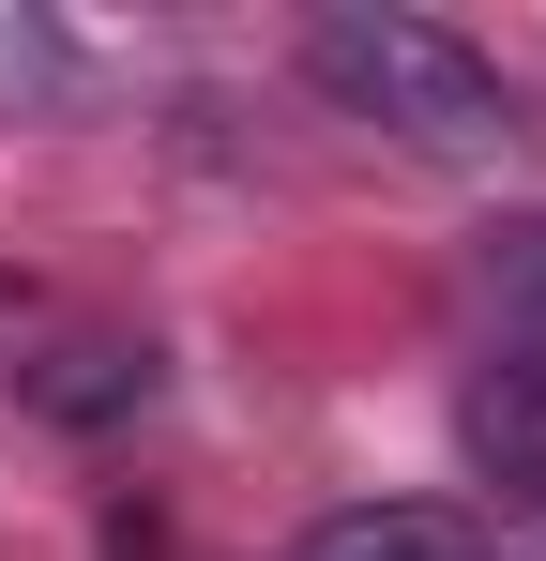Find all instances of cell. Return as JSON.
I'll return each mask as SVG.
<instances>
[{"label": "cell", "instance_id": "6da1fadb", "mask_svg": "<svg viewBox=\"0 0 546 561\" xmlns=\"http://www.w3.org/2000/svg\"><path fill=\"white\" fill-rule=\"evenodd\" d=\"M304 77L379 122V137H410V152H441V168H501L516 152V92H501V61L441 31V15H395V0H334L319 31H304Z\"/></svg>", "mask_w": 546, "mask_h": 561}, {"label": "cell", "instance_id": "7a4b0ae2", "mask_svg": "<svg viewBox=\"0 0 546 561\" xmlns=\"http://www.w3.org/2000/svg\"><path fill=\"white\" fill-rule=\"evenodd\" d=\"M288 561H470V531H455L441 501H334Z\"/></svg>", "mask_w": 546, "mask_h": 561}, {"label": "cell", "instance_id": "3957f363", "mask_svg": "<svg viewBox=\"0 0 546 561\" xmlns=\"http://www.w3.org/2000/svg\"><path fill=\"white\" fill-rule=\"evenodd\" d=\"M486 319H501V350L546 379V213L486 228Z\"/></svg>", "mask_w": 546, "mask_h": 561}, {"label": "cell", "instance_id": "277c9868", "mask_svg": "<svg viewBox=\"0 0 546 561\" xmlns=\"http://www.w3.org/2000/svg\"><path fill=\"white\" fill-rule=\"evenodd\" d=\"M152 394V350H77V365L46 379V410H77V425H106V410H137Z\"/></svg>", "mask_w": 546, "mask_h": 561}, {"label": "cell", "instance_id": "5b68a950", "mask_svg": "<svg viewBox=\"0 0 546 561\" xmlns=\"http://www.w3.org/2000/svg\"><path fill=\"white\" fill-rule=\"evenodd\" d=\"M532 516H546V470H532Z\"/></svg>", "mask_w": 546, "mask_h": 561}]
</instances>
